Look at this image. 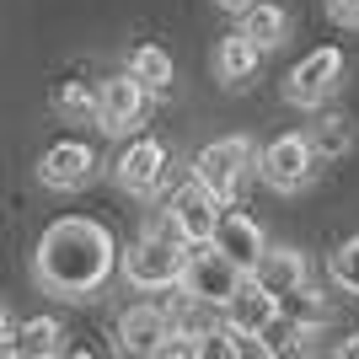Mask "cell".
<instances>
[{
	"label": "cell",
	"instance_id": "1",
	"mask_svg": "<svg viewBox=\"0 0 359 359\" xmlns=\"http://www.w3.org/2000/svg\"><path fill=\"white\" fill-rule=\"evenodd\" d=\"M32 269H38V285H43L48 295L86 300L113 279V269H118V241H113L107 225L65 215V220H54L43 236H38Z\"/></svg>",
	"mask_w": 359,
	"mask_h": 359
},
{
	"label": "cell",
	"instance_id": "2",
	"mask_svg": "<svg viewBox=\"0 0 359 359\" xmlns=\"http://www.w3.org/2000/svg\"><path fill=\"white\" fill-rule=\"evenodd\" d=\"M188 269V241L177 231H150L123 252V279L135 290H177Z\"/></svg>",
	"mask_w": 359,
	"mask_h": 359
},
{
	"label": "cell",
	"instance_id": "3",
	"mask_svg": "<svg viewBox=\"0 0 359 359\" xmlns=\"http://www.w3.org/2000/svg\"><path fill=\"white\" fill-rule=\"evenodd\" d=\"M241 285V269L215 247V241H188V269H182V295L198 306H225Z\"/></svg>",
	"mask_w": 359,
	"mask_h": 359
},
{
	"label": "cell",
	"instance_id": "4",
	"mask_svg": "<svg viewBox=\"0 0 359 359\" xmlns=\"http://www.w3.org/2000/svg\"><path fill=\"white\" fill-rule=\"evenodd\" d=\"M257 156H263V150H252V140H241V135L215 140V145H204L194 156V177L204 182L220 204H231L236 188H241V177H247V166H257Z\"/></svg>",
	"mask_w": 359,
	"mask_h": 359
},
{
	"label": "cell",
	"instance_id": "5",
	"mask_svg": "<svg viewBox=\"0 0 359 359\" xmlns=\"http://www.w3.org/2000/svg\"><path fill=\"white\" fill-rule=\"evenodd\" d=\"M316 145L306 135H279L263 156H257V172H263V182H269L273 194H300L306 182L316 177Z\"/></svg>",
	"mask_w": 359,
	"mask_h": 359
},
{
	"label": "cell",
	"instance_id": "6",
	"mask_svg": "<svg viewBox=\"0 0 359 359\" xmlns=\"http://www.w3.org/2000/svg\"><path fill=\"white\" fill-rule=\"evenodd\" d=\"M338 81H344V54H338V48H311V54L290 70L285 97H290V107H316Z\"/></svg>",
	"mask_w": 359,
	"mask_h": 359
},
{
	"label": "cell",
	"instance_id": "7",
	"mask_svg": "<svg viewBox=\"0 0 359 359\" xmlns=\"http://www.w3.org/2000/svg\"><path fill=\"white\" fill-rule=\"evenodd\" d=\"M225 322L236 332H263V338H269V327H279V295H273L257 273H241L236 295L225 300Z\"/></svg>",
	"mask_w": 359,
	"mask_h": 359
},
{
	"label": "cell",
	"instance_id": "8",
	"mask_svg": "<svg viewBox=\"0 0 359 359\" xmlns=\"http://www.w3.org/2000/svg\"><path fill=\"white\" fill-rule=\"evenodd\" d=\"M140 118H145V86H140V75H113V81L97 86V123L107 135H129Z\"/></svg>",
	"mask_w": 359,
	"mask_h": 359
},
{
	"label": "cell",
	"instance_id": "9",
	"mask_svg": "<svg viewBox=\"0 0 359 359\" xmlns=\"http://www.w3.org/2000/svg\"><path fill=\"white\" fill-rule=\"evenodd\" d=\"M91 172H97V156H91V145H81V140H60V145H48L43 161H38V177H43V188H54V194H75V188H86Z\"/></svg>",
	"mask_w": 359,
	"mask_h": 359
},
{
	"label": "cell",
	"instance_id": "10",
	"mask_svg": "<svg viewBox=\"0 0 359 359\" xmlns=\"http://www.w3.org/2000/svg\"><path fill=\"white\" fill-rule=\"evenodd\" d=\"M210 241L236 263L241 273H257V263H263V252H269V241H263L257 220H252V215H241V210H220V225H215Z\"/></svg>",
	"mask_w": 359,
	"mask_h": 359
},
{
	"label": "cell",
	"instance_id": "11",
	"mask_svg": "<svg viewBox=\"0 0 359 359\" xmlns=\"http://www.w3.org/2000/svg\"><path fill=\"white\" fill-rule=\"evenodd\" d=\"M166 215L177 220V231L188 241H210L215 236V225H220V198L204 188V182H182L177 194H172V204H166Z\"/></svg>",
	"mask_w": 359,
	"mask_h": 359
},
{
	"label": "cell",
	"instance_id": "12",
	"mask_svg": "<svg viewBox=\"0 0 359 359\" xmlns=\"http://www.w3.org/2000/svg\"><path fill=\"white\" fill-rule=\"evenodd\" d=\"M166 172V145L161 140H129L123 145V156L113 161V177H118V188H129V194H150L156 182H161Z\"/></svg>",
	"mask_w": 359,
	"mask_h": 359
},
{
	"label": "cell",
	"instance_id": "13",
	"mask_svg": "<svg viewBox=\"0 0 359 359\" xmlns=\"http://www.w3.org/2000/svg\"><path fill=\"white\" fill-rule=\"evenodd\" d=\"M166 332H172V316H166L161 306H129V311L118 316V344L129 348V354H161Z\"/></svg>",
	"mask_w": 359,
	"mask_h": 359
},
{
	"label": "cell",
	"instance_id": "14",
	"mask_svg": "<svg viewBox=\"0 0 359 359\" xmlns=\"http://www.w3.org/2000/svg\"><path fill=\"white\" fill-rule=\"evenodd\" d=\"M257 65H263V43H252L247 32H231L220 43V54H215V75L225 86H247L257 75Z\"/></svg>",
	"mask_w": 359,
	"mask_h": 359
},
{
	"label": "cell",
	"instance_id": "15",
	"mask_svg": "<svg viewBox=\"0 0 359 359\" xmlns=\"http://www.w3.org/2000/svg\"><path fill=\"white\" fill-rule=\"evenodd\" d=\"M60 338H65V327L54 322V316H32V322H22V327L6 338V348H0V354L43 359V354H60Z\"/></svg>",
	"mask_w": 359,
	"mask_h": 359
},
{
	"label": "cell",
	"instance_id": "16",
	"mask_svg": "<svg viewBox=\"0 0 359 359\" xmlns=\"http://www.w3.org/2000/svg\"><path fill=\"white\" fill-rule=\"evenodd\" d=\"M241 32H247L252 43H263V48H279L290 38V11L279 0H252V6L241 11Z\"/></svg>",
	"mask_w": 359,
	"mask_h": 359
},
{
	"label": "cell",
	"instance_id": "17",
	"mask_svg": "<svg viewBox=\"0 0 359 359\" xmlns=\"http://www.w3.org/2000/svg\"><path fill=\"white\" fill-rule=\"evenodd\" d=\"M279 322H290L295 332H316L322 322H327V300L316 295L311 285H295L279 295Z\"/></svg>",
	"mask_w": 359,
	"mask_h": 359
},
{
	"label": "cell",
	"instance_id": "18",
	"mask_svg": "<svg viewBox=\"0 0 359 359\" xmlns=\"http://www.w3.org/2000/svg\"><path fill=\"white\" fill-rule=\"evenodd\" d=\"M257 279H263L273 295H285V290L306 285V257H300L295 247H269L263 263H257Z\"/></svg>",
	"mask_w": 359,
	"mask_h": 359
},
{
	"label": "cell",
	"instance_id": "19",
	"mask_svg": "<svg viewBox=\"0 0 359 359\" xmlns=\"http://www.w3.org/2000/svg\"><path fill=\"white\" fill-rule=\"evenodd\" d=\"M129 75H140V86L145 91H166L172 86V54L161 43H140L129 54Z\"/></svg>",
	"mask_w": 359,
	"mask_h": 359
},
{
	"label": "cell",
	"instance_id": "20",
	"mask_svg": "<svg viewBox=\"0 0 359 359\" xmlns=\"http://www.w3.org/2000/svg\"><path fill=\"white\" fill-rule=\"evenodd\" d=\"M311 145H316V156H327V161L348 156V150H354V118H344V113H327V118L311 129Z\"/></svg>",
	"mask_w": 359,
	"mask_h": 359
},
{
	"label": "cell",
	"instance_id": "21",
	"mask_svg": "<svg viewBox=\"0 0 359 359\" xmlns=\"http://www.w3.org/2000/svg\"><path fill=\"white\" fill-rule=\"evenodd\" d=\"M54 113L60 118H97V86L91 81H60L54 86Z\"/></svg>",
	"mask_w": 359,
	"mask_h": 359
},
{
	"label": "cell",
	"instance_id": "22",
	"mask_svg": "<svg viewBox=\"0 0 359 359\" xmlns=\"http://www.w3.org/2000/svg\"><path fill=\"white\" fill-rule=\"evenodd\" d=\"M332 285L348 290V295H359V236L332 252Z\"/></svg>",
	"mask_w": 359,
	"mask_h": 359
},
{
	"label": "cell",
	"instance_id": "23",
	"mask_svg": "<svg viewBox=\"0 0 359 359\" xmlns=\"http://www.w3.org/2000/svg\"><path fill=\"white\" fill-rule=\"evenodd\" d=\"M327 16L338 27H359V0H327Z\"/></svg>",
	"mask_w": 359,
	"mask_h": 359
},
{
	"label": "cell",
	"instance_id": "24",
	"mask_svg": "<svg viewBox=\"0 0 359 359\" xmlns=\"http://www.w3.org/2000/svg\"><path fill=\"white\" fill-rule=\"evenodd\" d=\"M338 354H344V359H359V332H354V338H344V344H338Z\"/></svg>",
	"mask_w": 359,
	"mask_h": 359
},
{
	"label": "cell",
	"instance_id": "25",
	"mask_svg": "<svg viewBox=\"0 0 359 359\" xmlns=\"http://www.w3.org/2000/svg\"><path fill=\"white\" fill-rule=\"evenodd\" d=\"M215 6H220V11H236V16H241L247 6H252V0H215Z\"/></svg>",
	"mask_w": 359,
	"mask_h": 359
},
{
	"label": "cell",
	"instance_id": "26",
	"mask_svg": "<svg viewBox=\"0 0 359 359\" xmlns=\"http://www.w3.org/2000/svg\"><path fill=\"white\" fill-rule=\"evenodd\" d=\"M6 338H11V316H6V306H0V348H6Z\"/></svg>",
	"mask_w": 359,
	"mask_h": 359
}]
</instances>
